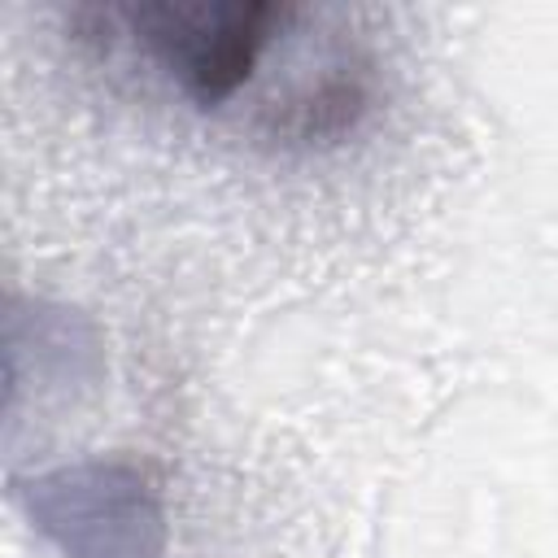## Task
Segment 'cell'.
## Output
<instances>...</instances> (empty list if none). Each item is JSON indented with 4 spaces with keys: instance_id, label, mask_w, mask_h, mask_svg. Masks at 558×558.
<instances>
[{
    "instance_id": "1",
    "label": "cell",
    "mask_w": 558,
    "mask_h": 558,
    "mask_svg": "<svg viewBox=\"0 0 558 558\" xmlns=\"http://www.w3.org/2000/svg\"><path fill=\"white\" fill-rule=\"evenodd\" d=\"M96 22L87 35H105L109 44H131L148 65H157L192 105L214 109L235 100L262 61L292 35L305 17L296 4H109L87 9Z\"/></svg>"
}]
</instances>
